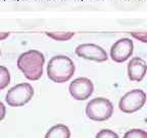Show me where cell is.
I'll use <instances>...</instances> for the list:
<instances>
[{"label": "cell", "mask_w": 147, "mask_h": 138, "mask_svg": "<svg viewBox=\"0 0 147 138\" xmlns=\"http://www.w3.org/2000/svg\"><path fill=\"white\" fill-rule=\"evenodd\" d=\"M76 54L79 57L84 60H93V62H106L108 60V55L106 51L101 46L93 43H85L77 46Z\"/></svg>", "instance_id": "7"}, {"label": "cell", "mask_w": 147, "mask_h": 138, "mask_svg": "<svg viewBox=\"0 0 147 138\" xmlns=\"http://www.w3.org/2000/svg\"><path fill=\"white\" fill-rule=\"evenodd\" d=\"M71 131L67 126L63 124H57L51 127L46 133L45 138H69Z\"/></svg>", "instance_id": "10"}, {"label": "cell", "mask_w": 147, "mask_h": 138, "mask_svg": "<svg viewBox=\"0 0 147 138\" xmlns=\"http://www.w3.org/2000/svg\"><path fill=\"white\" fill-rule=\"evenodd\" d=\"M132 37L143 43H147V32H132L130 33Z\"/></svg>", "instance_id": "15"}, {"label": "cell", "mask_w": 147, "mask_h": 138, "mask_svg": "<svg viewBox=\"0 0 147 138\" xmlns=\"http://www.w3.org/2000/svg\"><path fill=\"white\" fill-rule=\"evenodd\" d=\"M8 36H9V33H0V40L5 39Z\"/></svg>", "instance_id": "17"}, {"label": "cell", "mask_w": 147, "mask_h": 138, "mask_svg": "<svg viewBox=\"0 0 147 138\" xmlns=\"http://www.w3.org/2000/svg\"><path fill=\"white\" fill-rule=\"evenodd\" d=\"M146 93L141 89H133L127 92L119 99V108L125 114H133L144 106L146 102Z\"/></svg>", "instance_id": "5"}, {"label": "cell", "mask_w": 147, "mask_h": 138, "mask_svg": "<svg viewBox=\"0 0 147 138\" xmlns=\"http://www.w3.org/2000/svg\"><path fill=\"white\" fill-rule=\"evenodd\" d=\"M113 114L111 101L104 97H97L89 101L86 106V115L90 120L102 122L109 119Z\"/></svg>", "instance_id": "3"}, {"label": "cell", "mask_w": 147, "mask_h": 138, "mask_svg": "<svg viewBox=\"0 0 147 138\" xmlns=\"http://www.w3.org/2000/svg\"><path fill=\"white\" fill-rule=\"evenodd\" d=\"M34 95V89L29 83H21L7 91L5 100L9 106L18 108L28 103Z\"/></svg>", "instance_id": "4"}, {"label": "cell", "mask_w": 147, "mask_h": 138, "mask_svg": "<svg viewBox=\"0 0 147 138\" xmlns=\"http://www.w3.org/2000/svg\"><path fill=\"white\" fill-rule=\"evenodd\" d=\"M5 114H6V108H5L4 104H3L2 102L0 101V121L4 119Z\"/></svg>", "instance_id": "16"}, {"label": "cell", "mask_w": 147, "mask_h": 138, "mask_svg": "<svg viewBox=\"0 0 147 138\" xmlns=\"http://www.w3.org/2000/svg\"><path fill=\"white\" fill-rule=\"evenodd\" d=\"M75 71V64L67 55H55L47 66V76L55 83L67 82L74 76Z\"/></svg>", "instance_id": "2"}, {"label": "cell", "mask_w": 147, "mask_h": 138, "mask_svg": "<svg viewBox=\"0 0 147 138\" xmlns=\"http://www.w3.org/2000/svg\"><path fill=\"white\" fill-rule=\"evenodd\" d=\"M95 138H119L115 132L111 131L109 129H102L96 134Z\"/></svg>", "instance_id": "14"}, {"label": "cell", "mask_w": 147, "mask_h": 138, "mask_svg": "<svg viewBox=\"0 0 147 138\" xmlns=\"http://www.w3.org/2000/svg\"><path fill=\"white\" fill-rule=\"evenodd\" d=\"M69 94L76 100H86L94 91V85L90 79L81 77L71 82L69 87Z\"/></svg>", "instance_id": "6"}, {"label": "cell", "mask_w": 147, "mask_h": 138, "mask_svg": "<svg viewBox=\"0 0 147 138\" xmlns=\"http://www.w3.org/2000/svg\"><path fill=\"white\" fill-rule=\"evenodd\" d=\"M46 35L53 40L56 41H67V40L71 39L75 36V33L73 32H51V33H46Z\"/></svg>", "instance_id": "11"}, {"label": "cell", "mask_w": 147, "mask_h": 138, "mask_svg": "<svg viewBox=\"0 0 147 138\" xmlns=\"http://www.w3.org/2000/svg\"><path fill=\"white\" fill-rule=\"evenodd\" d=\"M0 54H1V52H0Z\"/></svg>", "instance_id": "18"}, {"label": "cell", "mask_w": 147, "mask_h": 138, "mask_svg": "<svg viewBox=\"0 0 147 138\" xmlns=\"http://www.w3.org/2000/svg\"><path fill=\"white\" fill-rule=\"evenodd\" d=\"M44 64V54L35 49L22 53L18 58V68L23 72L26 78L31 81L39 80L41 78Z\"/></svg>", "instance_id": "1"}, {"label": "cell", "mask_w": 147, "mask_h": 138, "mask_svg": "<svg viewBox=\"0 0 147 138\" xmlns=\"http://www.w3.org/2000/svg\"><path fill=\"white\" fill-rule=\"evenodd\" d=\"M147 74V64L141 57H133L128 64V77L133 82H141Z\"/></svg>", "instance_id": "9"}, {"label": "cell", "mask_w": 147, "mask_h": 138, "mask_svg": "<svg viewBox=\"0 0 147 138\" xmlns=\"http://www.w3.org/2000/svg\"><path fill=\"white\" fill-rule=\"evenodd\" d=\"M123 138H147V132L141 129H131L125 133Z\"/></svg>", "instance_id": "13"}, {"label": "cell", "mask_w": 147, "mask_h": 138, "mask_svg": "<svg viewBox=\"0 0 147 138\" xmlns=\"http://www.w3.org/2000/svg\"><path fill=\"white\" fill-rule=\"evenodd\" d=\"M10 83V74L7 68L0 66V90H3Z\"/></svg>", "instance_id": "12"}, {"label": "cell", "mask_w": 147, "mask_h": 138, "mask_svg": "<svg viewBox=\"0 0 147 138\" xmlns=\"http://www.w3.org/2000/svg\"><path fill=\"white\" fill-rule=\"evenodd\" d=\"M133 51V41L130 38H121L111 45L110 57L115 62H124L131 57Z\"/></svg>", "instance_id": "8"}]
</instances>
